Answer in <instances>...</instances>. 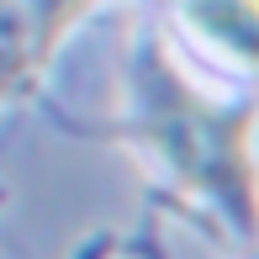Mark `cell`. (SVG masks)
Wrapping results in <instances>:
<instances>
[{"instance_id":"obj_3","label":"cell","mask_w":259,"mask_h":259,"mask_svg":"<svg viewBox=\"0 0 259 259\" xmlns=\"http://www.w3.org/2000/svg\"><path fill=\"white\" fill-rule=\"evenodd\" d=\"M185 27L201 42L222 48L238 64H254L259 58V11L254 0H180Z\"/></svg>"},{"instance_id":"obj_2","label":"cell","mask_w":259,"mask_h":259,"mask_svg":"<svg viewBox=\"0 0 259 259\" xmlns=\"http://www.w3.org/2000/svg\"><path fill=\"white\" fill-rule=\"evenodd\" d=\"M96 0H0V101L27 96L69 27Z\"/></svg>"},{"instance_id":"obj_1","label":"cell","mask_w":259,"mask_h":259,"mask_svg":"<svg viewBox=\"0 0 259 259\" xmlns=\"http://www.w3.org/2000/svg\"><path fill=\"white\" fill-rule=\"evenodd\" d=\"M249 111H217L180 79V69L154 42L138 58V138L154 159L233 222L238 238L254 233V159H249Z\"/></svg>"}]
</instances>
